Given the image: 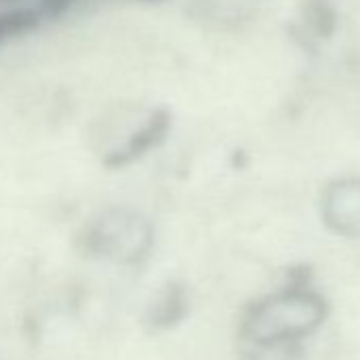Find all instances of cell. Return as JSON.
I'll return each instance as SVG.
<instances>
[{
    "mask_svg": "<svg viewBox=\"0 0 360 360\" xmlns=\"http://www.w3.org/2000/svg\"><path fill=\"white\" fill-rule=\"evenodd\" d=\"M18 3H24V0H0V5H3V7H13Z\"/></svg>",
    "mask_w": 360,
    "mask_h": 360,
    "instance_id": "8",
    "label": "cell"
},
{
    "mask_svg": "<svg viewBox=\"0 0 360 360\" xmlns=\"http://www.w3.org/2000/svg\"><path fill=\"white\" fill-rule=\"evenodd\" d=\"M301 22L309 39H328L337 26V11L333 0H303Z\"/></svg>",
    "mask_w": 360,
    "mask_h": 360,
    "instance_id": "4",
    "label": "cell"
},
{
    "mask_svg": "<svg viewBox=\"0 0 360 360\" xmlns=\"http://www.w3.org/2000/svg\"><path fill=\"white\" fill-rule=\"evenodd\" d=\"M326 303L320 295L290 288L271 295L248 311L244 333L255 345H278L311 335L326 318Z\"/></svg>",
    "mask_w": 360,
    "mask_h": 360,
    "instance_id": "1",
    "label": "cell"
},
{
    "mask_svg": "<svg viewBox=\"0 0 360 360\" xmlns=\"http://www.w3.org/2000/svg\"><path fill=\"white\" fill-rule=\"evenodd\" d=\"M185 314V295L178 286H169L153 305V311L148 314L150 326L155 328H167L176 320H180Z\"/></svg>",
    "mask_w": 360,
    "mask_h": 360,
    "instance_id": "6",
    "label": "cell"
},
{
    "mask_svg": "<svg viewBox=\"0 0 360 360\" xmlns=\"http://www.w3.org/2000/svg\"><path fill=\"white\" fill-rule=\"evenodd\" d=\"M41 20V13L32 7H20V9H7L0 13V47L11 43L13 39H20L37 28Z\"/></svg>",
    "mask_w": 360,
    "mask_h": 360,
    "instance_id": "5",
    "label": "cell"
},
{
    "mask_svg": "<svg viewBox=\"0 0 360 360\" xmlns=\"http://www.w3.org/2000/svg\"><path fill=\"white\" fill-rule=\"evenodd\" d=\"M91 3V0H89ZM87 5V0H39V13L41 18L47 15V18H64L77 9H83Z\"/></svg>",
    "mask_w": 360,
    "mask_h": 360,
    "instance_id": "7",
    "label": "cell"
},
{
    "mask_svg": "<svg viewBox=\"0 0 360 360\" xmlns=\"http://www.w3.org/2000/svg\"><path fill=\"white\" fill-rule=\"evenodd\" d=\"M83 246L100 259L134 265L150 252L153 227L138 212L108 210L87 227Z\"/></svg>",
    "mask_w": 360,
    "mask_h": 360,
    "instance_id": "2",
    "label": "cell"
},
{
    "mask_svg": "<svg viewBox=\"0 0 360 360\" xmlns=\"http://www.w3.org/2000/svg\"><path fill=\"white\" fill-rule=\"evenodd\" d=\"M324 225L341 238H360V176H341L322 193Z\"/></svg>",
    "mask_w": 360,
    "mask_h": 360,
    "instance_id": "3",
    "label": "cell"
}]
</instances>
